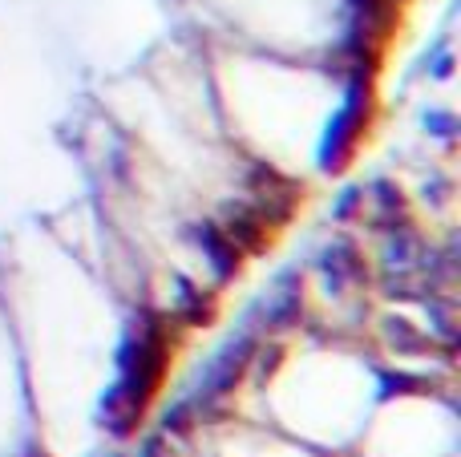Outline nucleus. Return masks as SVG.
Here are the masks:
<instances>
[{"instance_id":"1","label":"nucleus","mask_w":461,"mask_h":457,"mask_svg":"<svg viewBox=\"0 0 461 457\" xmlns=\"http://www.w3.org/2000/svg\"><path fill=\"white\" fill-rule=\"evenodd\" d=\"M167 356H170V336L158 320H146L142 328H138V336L126 340V348H122V381L113 385L110 401H105V417L113 421L118 434H126V429L134 426L142 405L150 401V393L158 389Z\"/></svg>"},{"instance_id":"5","label":"nucleus","mask_w":461,"mask_h":457,"mask_svg":"<svg viewBox=\"0 0 461 457\" xmlns=\"http://www.w3.org/2000/svg\"><path fill=\"white\" fill-rule=\"evenodd\" d=\"M357 202H365V186H344V194L336 199V219H352L357 215Z\"/></svg>"},{"instance_id":"6","label":"nucleus","mask_w":461,"mask_h":457,"mask_svg":"<svg viewBox=\"0 0 461 457\" xmlns=\"http://www.w3.org/2000/svg\"><path fill=\"white\" fill-rule=\"evenodd\" d=\"M425 130H433V134H441V138H454L457 134V118H454V113H438V110H433V113H425Z\"/></svg>"},{"instance_id":"4","label":"nucleus","mask_w":461,"mask_h":457,"mask_svg":"<svg viewBox=\"0 0 461 457\" xmlns=\"http://www.w3.org/2000/svg\"><path fill=\"white\" fill-rule=\"evenodd\" d=\"M191 235H194V243L203 247V255L211 259V267H215L219 280H230V275L239 272V247L227 239L223 231H219V223H199Z\"/></svg>"},{"instance_id":"2","label":"nucleus","mask_w":461,"mask_h":457,"mask_svg":"<svg viewBox=\"0 0 461 457\" xmlns=\"http://www.w3.org/2000/svg\"><path fill=\"white\" fill-rule=\"evenodd\" d=\"M368 113H373V69L368 65H352L348 69V85H344V102L332 110V118L324 121V134L316 146V166L324 175L348 166L357 138L365 134Z\"/></svg>"},{"instance_id":"3","label":"nucleus","mask_w":461,"mask_h":457,"mask_svg":"<svg viewBox=\"0 0 461 457\" xmlns=\"http://www.w3.org/2000/svg\"><path fill=\"white\" fill-rule=\"evenodd\" d=\"M219 231H223L239 251H259L263 235H267V219L255 211V202H227L223 219H219Z\"/></svg>"}]
</instances>
